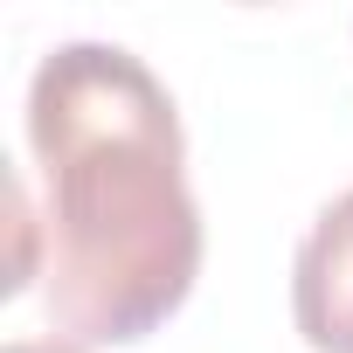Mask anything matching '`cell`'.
<instances>
[{"instance_id": "1", "label": "cell", "mask_w": 353, "mask_h": 353, "mask_svg": "<svg viewBox=\"0 0 353 353\" xmlns=\"http://www.w3.org/2000/svg\"><path fill=\"white\" fill-rule=\"evenodd\" d=\"M42 166V305L70 346H132L188 305L201 208L166 83L118 42H63L28 83Z\"/></svg>"}, {"instance_id": "2", "label": "cell", "mask_w": 353, "mask_h": 353, "mask_svg": "<svg viewBox=\"0 0 353 353\" xmlns=\"http://www.w3.org/2000/svg\"><path fill=\"white\" fill-rule=\"evenodd\" d=\"M291 319L312 353H353V188L319 208L291 263Z\"/></svg>"}, {"instance_id": "3", "label": "cell", "mask_w": 353, "mask_h": 353, "mask_svg": "<svg viewBox=\"0 0 353 353\" xmlns=\"http://www.w3.org/2000/svg\"><path fill=\"white\" fill-rule=\"evenodd\" d=\"M8 353H83V346H70V339H14Z\"/></svg>"}]
</instances>
